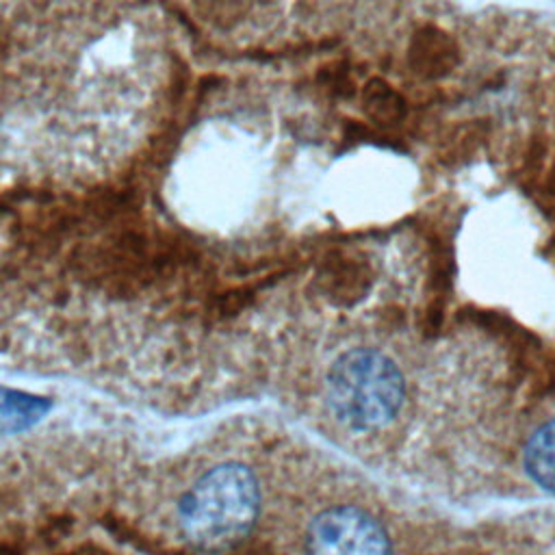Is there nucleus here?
<instances>
[{"label": "nucleus", "instance_id": "nucleus-4", "mask_svg": "<svg viewBox=\"0 0 555 555\" xmlns=\"http://www.w3.org/2000/svg\"><path fill=\"white\" fill-rule=\"evenodd\" d=\"M50 410V401L0 386V434H17L33 427Z\"/></svg>", "mask_w": 555, "mask_h": 555}, {"label": "nucleus", "instance_id": "nucleus-3", "mask_svg": "<svg viewBox=\"0 0 555 555\" xmlns=\"http://www.w3.org/2000/svg\"><path fill=\"white\" fill-rule=\"evenodd\" d=\"M492 555H555V505L509 518Z\"/></svg>", "mask_w": 555, "mask_h": 555}, {"label": "nucleus", "instance_id": "nucleus-2", "mask_svg": "<svg viewBox=\"0 0 555 555\" xmlns=\"http://www.w3.org/2000/svg\"><path fill=\"white\" fill-rule=\"evenodd\" d=\"M503 483L555 501V390L516 416Z\"/></svg>", "mask_w": 555, "mask_h": 555}, {"label": "nucleus", "instance_id": "nucleus-1", "mask_svg": "<svg viewBox=\"0 0 555 555\" xmlns=\"http://www.w3.org/2000/svg\"><path fill=\"white\" fill-rule=\"evenodd\" d=\"M260 507L254 473L238 462H225L204 473L182 496L178 522L184 540L199 551H223L241 542Z\"/></svg>", "mask_w": 555, "mask_h": 555}]
</instances>
